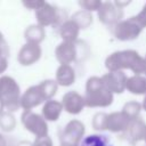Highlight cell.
Returning <instances> with one entry per match:
<instances>
[{
  "label": "cell",
  "mask_w": 146,
  "mask_h": 146,
  "mask_svg": "<svg viewBox=\"0 0 146 146\" xmlns=\"http://www.w3.org/2000/svg\"><path fill=\"white\" fill-rule=\"evenodd\" d=\"M121 135H122L121 137L124 140H127L128 143H130L132 145L140 140H144L145 135H146V123L140 117L135 119L130 122L128 129Z\"/></svg>",
  "instance_id": "cell-14"
},
{
  "label": "cell",
  "mask_w": 146,
  "mask_h": 146,
  "mask_svg": "<svg viewBox=\"0 0 146 146\" xmlns=\"http://www.w3.org/2000/svg\"><path fill=\"white\" fill-rule=\"evenodd\" d=\"M80 146H108V139L104 135H89L82 139Z\"/></svg>",
  "instance_id": "cell-23"
},
{
  "label": "cell",
  "mask_w": 146,
  "mask_h": 146,
  "mask_svg": "<svg viewBox=\"0 0 146 146\" xmlns=\"http://www.w3.org/2000/svg\"><path fill=\"white\" fill-rule=\"evenodd\" d=\"M24 38L27 43L40 44L46 38L44 27H42L38 24H32V25L27 26L26 30L24 31Z\"/></svg>",
  "instance_id": "cell-20"
},
{
  "label": "cell",
  "mask_w": 146,
  "mask_h": 146,
  "mask_svg": "<svg viewBox=\"0 0 146 146\" xmlns=\"http://www.w3.org/2000/svg\"><path fill=\"white\" fill-rule=\"evenodd\" d=\"M83 41L78 40L76 42H64L62 41L55 49V57L60 65H71L76 62L80 56V48Z\"/></svg>",
  "instance_id": "cell-9"
},
{
  "label": "cell",
  "mask_w": 146,
  "mask_h": 146,
  "mask_svg": "<svg viewBox=\"0 0 146 146\" xmlns=\"http://www.w3.org/2000/svg\"><path fill=\"white\" fill-rule=\"evenodd\" d=\"M32 146H54V144H52V139L49 136H46V137L35 138Z\"/></svg>",
  "instance_id": "cell-28"
},
{
  "label": "cell",
  "mask_w": 146,
  "mask_h": 146,
  "mask_svg": "<svg viewBox=\"0 0 146 146\" xmlns=\"http://www.w3.org/2000/svg\"><path fill=\"white\" fill-rule=\"evenodd\" d=\"M102 3H103V1H100V0H81V1H79V6L83 10L89 11V13L98 11Z\"/></svg>",
  "instance_id": "cell-27"
},
{
  "label": "cell",
  "mask_w": 146,
  "mask_h": 146,
  "mask_svg": "<svg viewBox=\"0 0 146 146\" xmlns=\"http://www.w3.org/2000/svg\"><path fill=\"white\" fill-rule=\"evenodd\" d=\"M98 19L106 26H115L123 16V9L117 7L114 1H103L100 8L97 11Z\"/></svg>",
  "instance_id": "cell-10"
},
{
  "label": "cell",
  "mask_w": 146,
  "mask_h": 146,
  "mask_svg": "<svg viewBox=\"0 0 146 146\" xmlns=\"http://www.w3.org/2000/svg\"><path fill=\"white\" fill-rule=\"evenodd\" d=\"M141 110H143L141 104L138 103L137 100L127 102V103L123 105V107H122V112H123L131 121L139 117V114H140V111H141Z\"/></svg>",
  "instance_id": "cell-22"
},
{
  "label": "cell",
  "mask_w": 146,
  "mask_h": 146,
  "mask_svg": "<svg viewBox=\"0 0 146 146\" xmlns=\"http://www.w3.org/2000/svg\"><path fill=\"white\" fill-rule=\"evenodd\" d=\"M70 19H72L80 27V30H86L92 24V15H91V13L86 11L83 9H80V10L75 11L70 17Z\"/></svg>",
  "instance_id": "cell-21"
},
{
  "label": "cell",
  "mask_w": 146,
  "mask_h": 146,
  "mask_svg": "<svg viewBox=\"0 0 146 146\" xmlns=\"http://www.w3.org/2000/svg\"><path fill=\"white\" fill-rule=\"evenodd\" d=\"M131 120L122 112H112L107 114V123H106V130L113 132V133H123Z\"/></svg>",
  "instance_id": "cell-15"
},
{
  "label": "cell",
  "mask_w": 146,
  "mask_h": 146,
  "mask_svg": "<svg viewBox=\"0 0 146 146\" xmlns=\"http://www.w3.org/2000/svg\"><path fill=\"white\" fill-rule=\"evenodd\" d=\"M0 146H8L7 145V140H6V138L0 133Z\"/></svg>",
  "instance_id": "cell-31"
},
{
  "label": "cell",
  "mask_w": 146,
  "mask_h": 146,
  "mask_svg": "<svg viewBox=\"0 0 146 146\" xmlns=\"http://www.w3.org/2000/svg\"><path fill=\"white\" fill-rule=\"evenodd\" d=\"M59 146H70V145H63V144H60Z\"/></svg>",
  "instance_id": "cell-36"
},
{
  "label": "cell",
  "mask_w": 146,
  "mask_h": 146,
  "mask_svg": "<svg viewBox=\"0 0 146 146\" xmlns=\"http://www.w3.org/2000/svg\"><path fill=\"white\" fill-rule=\"evenodd\" d=\"M106 123H107V113L105 112H98L92 116L91 125L97 131H104L106 130Z\"/></svg>",
  "instance_id": "cell-26"
},
{
  "label": "cell",
  "mask_w": 146,
  "mask_h": 146,
  "mask_svg": "<svg viewBox=\"0 0 146 146\" xmlns=\"http://www.w3.org/2000/svg\"><path fill=\"white\" fill-rule=\"evenodd\" d=\"M144 59H145V72H144V74H145V76H146V56L144 57Z\"/></svg>",
  "instance_id": "cell-35"
},
{
  "label": "cell",
  "mask_w": 146,
  "mask_h": 146,
  "mask_svg": "<svg viewBox=\"0 0 146 146\" xmlns=\"http://www.w3.org/2000/svg\"><path fill=\"white\" fill-rule=\"evenodd\" d=\"M79 34L80 27L70 18L59 26V35L64 42H76L79 40Z\"/></svg>",
  "instance_id": "cell-17"
},
{
  "label": "cell",
  "mask_w": 146,
  "mask_h": 146,
  "mask_svg": "<svg viewBox=\"0 0 146 146\" xmlns=\"http://www.w3.org/2000/svg\"><path fill=\"white\" fill-rule=\"evenodd\" d=\"M105 67L108 72L130 70L136 75L144 74L145 59L133 49L117 50L110 54L105 59Z\"/></svg>",
  "instance_id": "cell-1"
},
{
  "label": "cell",
  "mask_w": 146,
  "mask_h": 146,
  "mask_svg": "<svg viewBox=\"0 0 146 146\" xmlns=\"http://www.w3.org/2000/svg\"><path fill=\"white\" fill-rule=\"evenodd\" d=\"M8 56H9V47L2 33L0 32V74H2L8 67Z\"/></svg>",
  "instance_id": "cell-24"
},
{
  "label": "cell",
  "mask_w": 146,
  "mask_h": 146,
  "mask_svg": "<svg viewBox=\"0 0 146 146\" xmlns=\"http://www.w3.org/2000/svg\"><path fill=\"white\" fill-rule=\"evenodd\" d=\"M75 79H76V74L72 65H59L58 68L56 70L55 81L57 82L58 86L70 87L75 82Z\"/></svg>",
  "instance_id": "cell-16"
},
{
  "label": "cell",
  "mask_w": 146,
  "mask_h": 146,
  "mask_svg": "<svg viewBox=\"0 0 146 146\" xmlns=\"http://www.w3.org/2000/svg\"><path fill=\"white\" fill-rule=\"evenodd\" d=\"M144 140H145V141H146V135H145V139H144Z\"/></svg>",
  "instance_id": "cell-37"
},
{
  "label": "cell",
  "mask_w": 146,
  "mask_h": 146,
  "mask_svg": "<svg viewBox=\"0 0 146 146\" xmlns=\"http://www.w3.org/2000/svg\"><path fill=\"white\" fill-rule=\"evenodd\" d=\"M3 112H5V105H3V103H2L1 99H0V115H1Z\"/></svg>",
  "instance_id": "cell-32"
},
{
  "label": "cell",
  "mask_w": 146,
  "mask_h": 146,
  "mask_svg": "<svg viewBox=\"0 0 146 146\" xmlns=\"http://www.w3.org/2000/svg\"><path fill=\"white\" fill-rule=\"evenodd\" d=\"M136 18L138 19V22L141 24L143 27H146V3L143 6L141 10L136 15Z\"/></svg>",
  "instance_id": "cell-30"
},
{
  "label": "cell",
  "mask_w": 146,
  "mask_h": 146,
  "mask_svg": "<svg viewBox=\"0 0 146 146\" xmlns=\"http://www.w3.org/2000/svg\"><path fill=\"white\" fill-rule=\"evenodd\" d=\"M21 88L16 80L9 75L0 76V99L7 112H15L21 107Z\"/></svg>",
  "instance_id": "cell-4"
},
{
  "label": "cell",
  "mask_w": 146,
  "mask_h": 146,
  "mask_svg": "<svg viewBox=\"0 0 146 146\" xmlns=\"http://www.w3.org/2000/svg\"><path fill=\"white\" fill-rule=\"evenodd\" d=\"M128 76L123 71H113L107 72L102 75V80L106 88L114 95V94H122L125 90Z\"/></svg>",
  "instance_id": "cell-11"
},
{
  "label": "cell",
  "mask_w": 146,
  "mask_h": 146,
  "mask_svg": "<svg viewBox=\"0 0 146 146\" xmlns=\"http://www.w3.org/2000/svg\"><path fill=\"white\" fill-rule=\"evenodd\" d=\"M21 121L24 128L35 136V138L48 136V123L41 114L34 113L32 111H23L21 115Z\"/></svg>",
  "instance_id": "cell-6"
},
{
  "label": "cell",
  "mask_w": 146,
  "mask_h": 146,
  "mask_svg": "<svg viewBox=\"0 0 146 146\" xmlns=\"http://www.w3.org/2000/svg\"><path fill=\"white\" fill-rule=\"evenodd\" d=\"M62 105L63 110L72 115H78L80 114L83 108L86 107L84 98L82 95H80L78 91H67L63 98H62Z\"/></svg>",
  "instance_id": "cell-12"
},
{
  "label": "cell",
  "mask_w": 146,
  "mask_h": 146,
  "mask_svg": "<svg viewBox=\"0 0 146 146\" xmlns=\"http://www.w3.org/2000/svg\"><path fill=\"white\" fill-rule=\"evenodd\" d=\"M63 105L62 102L55 100V99H50L48 102H46L42 106V116L43 119L48 122H55L59 119L62 112H63Z\"/></svg>",
  "instance_id": "cell-18"
},
{
  "label": "cell",
  "mask_w": 146,
  "mask_h": 146,
  "mask_svg": "<svg viewBox=\"0 0 146 146\" xmlns=\"http://www.w3.org/2000/svg\"><path fill=\"white\" fill-rule=\"evenodd\" d=\"M16 127V120L13 113L10 112H3L0 115V129L5 132H10Z\"/></svg>",
  "instance_id": "cell-25"
},
{
  "label": "cell",
  "mask_w": 146,
  "mask_h": 146,
  "mask_svg": "<svg viewBox=\"0 0 146 146\" xmlns=\"http://www.w3.org/2000/svg\"><path fill=\"white\" fill-rule=\"evenodd\" d=\"M84 124L80 120L73 119L66 123V125L59 133L60 144L70 146H80V143L84 138Z\"/></svg>",
  "instance_id": "cell-7"
},
{
  "label": "cell",
  "mask_w": 146,
  "mask_h": 146,
  "mask_svg": "<svg viewBox=\"0 0 146 146\" xmlns=\"http://www.w3.org/2000/svg\"><path fill=\"white\" fill-rule=\"evenodd\" d=\"M125 90H128L132 95L141 96L146 95V76L143 74L139 75H131L127 79Z\"/></svg>",
  "instance_id": "cell-19"
},
{
  "label": "cell",
  "mask_w": 146,
  "mask_h": 146,
  "mask_svg": "<svg viewBox=\"0 0 146 146\" xmlns=\"http://www.w3.org/2000/svg\"><path fill=\"white\" fill-rule=\"evenodd\" d=\"M35 18L36 24L42 27L56 26L58 24L60 26L64 23L62 22L63 10L49 2H44L38 10H35Z\"/></svg>",
  "instance_id": "cell-8"
},
{
  "label": "cell",
  "mask_w": 146,
  "mask_h": 146,
  "mask_svg": "<svg viewBox=\"0 0 146 146\" xmlns=\"http://www.w3.org/2000/svg\"><path fill=\"white\" fill-rule=\"evenodd\" d=\"M17 146H32V144H30V143H27V141H22V143H19Z\"/></svg>",
  "instance_id": "cell-33"
},
{
  "label": "cell",
  "mask_w": 146,
  "mask_h": 146,
  "mask_svg": "<svg viewBox=\"0 0 146 146\" xmlns=\"http://www.w3.org/2000/svg\"><path fill=\"white\" fill-rule=\"evenodd\" d=\"M141 107H143V110L146 111V95L144 96V99H143V103H141Z\"/></svg>",
  "instance_id": "cell-34"
},
{
  "label": "cell",
  "mask_w": 146,
  "mask_h": 146,
  "mask_svg": "<svg viewBox=\"0 0 146 146\" xmlns=\"http://www.w3.org/2000/svg\"><path fill=\"white\" fill-rule=\"evenodd\" d=\"M86 107H108L113 104L114 95L106 88L102 76H90L86 82Z\"/></svg>",
  "instance_id": "cell-3"
},
{
  "label": "cell",
  "mask_w": 146,
  "mask_h": 146,
  "mask_svg": "<svg viewBox=\"0 0 146 146\" xmlns=\"http://www.w3.org/2000/svg\"><path fill=\"white\" fill-rule=\"evenodd\" d=\"M144 27L138 22L136 16H132L127 19H121L115 26H113L112 33L115 39L120 41H131L136 40L140 35Z\"/></svg>",
  "instance_id": "cell-5"
},
{
  "label": "cell",
  "mask_w": 146,
  "mask_h": 146,
  "mask_svg": "<svg viewBox=\"0 0 146 146\" xmlns=\"http://www.w3.org/2000/svg\"><path fill=\"white\" fill-rule=\"evenodd\" d=\"M42 55V50L40 44L35 43H25L18 51L17 60L22 66H31L36 63Z\"/></svg>",
  "instance_id": "cell-13"
},
{
  "label": "cell",
  "mask_w": 146,
  "mask_h": 146,
  "mask_svg": "<svg viewBox=\"0 0 146 146\" xmlns=\"http://www.w3.org/2000/svg\"><path fill=\"white\" fill-rule=\"evenodd\" d=\"M58 84L55 80H43L38 84L27 88L21 97V107L24 111H32V108L46 103L56 95Z\"/></svg>",
  "instance_id": "cell-2"
},
{
  "label": "cell",
  "mask_w": 146,
  "mask_h": 146,
  "mask_svg": "<svg viewBox=\"0 0 146 146\" xmlns=\"http://www.w3.org/2000/svg\"><path fill=\"white\" fill-rule=\"evenodd\" d=\"M46 1L42 0H29V1H23V6H25L29 9H33V10H38Z\"/></svg>",
  "instance_id": "cell-29"
}]
</instances>
